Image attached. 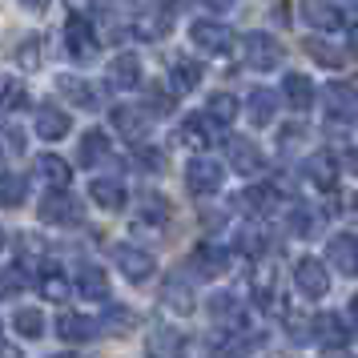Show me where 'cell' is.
<instances>
[{"label": "cell", "mask_w": 358, "mask_h": 358, "mask_svg": "<svg viewBox=\"0 0 358 358\" xmlns=\"http://www.w3.org/2000/svg\"><path fill=\"white\" fill-rule=\"evenodd\" d=\"M133 162L141 165L145 173H162V169H165V153H162V149H153V145H141Z\"/></svg>", "instance_id": "42"}, {"label": "cell", "mask_w": 358, "mask_h": 358, "mask_svg": "<svg viewBox=\"0 0 358 358\" xmlns=\"http://www.w3.org/2000/svg\"><path fill=\"white\" fill-rule=\"evenodd\" d=\"M250 286H254L258 306H274V298H278V270L270 266V262H258V266H254V278H250Z\"/></svg>", "instance_id": "27"}, {"label": "cell", "mask_w": 358, "mask_h": 358, "mask_svg": "<svg viewBox=\"0 0 358 358\" xmlns=\"http://www.w3.org/2000/svg\"><path fill=\"white\" fill-rule=\"evenodd\" d=\"M201 4H206V8H213V13H222V8H234L238 0H201Z\"/></svg>", "instance_id": "48"}, {"label": "cell", "mask_w": 358, "mask_h": 358, "mask_svg": "<svg viewBox=\"0 0 358 358\" xmlns=\"http://www.w3.org/2000/svg\"><path fill=\"white\" fill-rule=\"evenodd\" d=\"M286 229H290L294 238H310V234L318 229V213L310 210V206H290V213H286Z\"/></svg>", "instance_id": "34"}, {"label": "cell", "mask_w": 358, "mask_h": 358, "mask_svg": "<svg viewBox=\"0 0 358 358\" xmlns=\"http://www.w3.org/2000/svg\"><path fill=\"white\" fill-rule=\"evenodd\" d=\"M306 178L314 181L318 189H334V181H338V157H334L330 149L310 153L306 157Z\"/></svg>", "instance_id": "20"}, {"label": "cell", "mask_w": 358, "mask_h": 358, "mask_svg": "<svg viewBox=\"0 0 358 358\" xmlns=\"http://www.w3.org/2000/svg\"><path fill=\"white\" fill-rule=\"evenodd\" d=\"M57 358H69V355H57Z\"/></svg>", "instance_id": "54"}, {"label": "cell", "mask_w": 358, "mask_h": 358, "mask_svg": "<svg viewBox=\"0 0 358 358\" xmlns=\"http://www.w3.org/2000/svg\"><path fill=\"white\" fill-rule=\"evenodd\" d=\"M298 8H302V20H306L310 29H318V33H326V36L338 33L342 24H346L334 0H302Z\"/></svg>", "instance_id": "12"}, {"label": "cell", "mask_w": 358, "mask_h": 358, "mask_svg": "<svg viewBox=\"0 0 358 358\" xmlns=\"http://www.w3.org/2000/svg\"><path fill=\"white\" fill-rule=\"evenodd\" d=\"M165 29H169V13L165 8H141L133 17V33L141 36V41H162Z\"/></svg>", "instance_id": "24"}, {"label": "cell", "mask_w": 358, "mask_h": 358, "mask_svg": "<svg viewBox=\"0 0 358 358\" xmlns=\"http://www.w3.org/2000/svg\"><path fill=\"white\" fill-rule=\"evenodd\" d=\"M24 286H29V278H24V270H20V266L0 270V298H13V294H20Z\"/></svg>", "instance_id": "40"}, {"label": "cell", "mask_w": 358, "mask_h": 358, "mask_svg": "<svg viewBox=\"0 0 358 358\" xmlns=\"http://www.w3.org/2000/svg\"><path fill=\"white\" fill-rule=\"evenodd\" d=\"M65 49H69V57L81 61V65L97 57L101 36H97V29H93V20H85L81 13H73V17L65 20Z\"/></svg>", "instance_id": "3"}, {"label": "cell", "mask_w": 358, "mask_h": 358, "mask_svg": "<svg viewBox=\"0 0 358 358\" xmlns=\"http://www.w3.org/2000/svg\"><path fill=\"white\" fill-rule=\"evenodd\" d=\"M33 125H36V137H45V141H61V137L73 129V121H69V113L61 105H41Z\"/></svg>", "instance_id": "17"}, {"label": "cell", "mask_w": 358, "mask_h": 358, "mask_svg": "<svg viewBox=\"0 0 358 358\" xmlns=\"http://www.w3.org/2000/svg\"><path fill=\"white\" fill-rule=\"evenodd\" d=\"M162 298H165V306L178 310V314H189V310H194V290H189V282H185L181 274H173L169 282H165Z\"/></svg>", "instance_id": "32"}, {"label": "cell", "mask_w": 358, "mask_h": 358, "mask_svg": "<svg viewBox=\"0 0 358 358\" xmlns=\"http://www.w3.org/2000/svg\"><path fill=\"white\" fill-rule=\"evenodd\" d=\"M97 330H101V322L85 318V314H61V318H57V334L65 342H89Z\"/></svg>", "instance_id": "26"}, {"label": "cell", "mask_w": 358, "mask_h": 358, "mask_svg": "<svg viewBox=\"0 0 358 358\" xmlns=\"http://www.w3.org/2000/svg\"><path fill=\"white\" fill-rule=\"evenodd\" d=\"M242 57L250 69H258V73H270L286 61V49H282V41L274 33H245L242 41Z\"/></svg>", "instance_id": "2"}, {"label": "cell", "mask_w": 358, "mask_h": 358, "mask_svg": "<svg viewBox=\"0 0 358 358\" xmlns=\"http://www.w3.org/2000/svg\"><path fill=\"white\" fill-rule=\"evenodd\" d=\"M101 326H105L109 334H125V330L133 326V314H129V310H121V306H113L109 314H105V322H101Z\"/></svg>", "instance_id": "44"}, {"label": "cell", "mask_w": 358, "mask_h": 358, "mask_svg": "<svg viewBox=\"0 0 358 358\" xmlns=\"http://www.w3.org/2000/svg\"><path fill=\"white\" fill-rule=\"evenodd\" d=\"M41 222H49V226H81L85 210H81V201L69 197L65 189H52V194L41 201Z\"/></svg>", "instance_id": "6"}, {"label": "cell", "mask_w": 358, "mask_h": 358, "mask_svg": "<svg viewBox=\"0 0 358 358\" xmlns=\"http://www.w3.org/2000/svg\"><path fill=\"white\" fill-rule=\"evenodd\" d=\"M189 41H194L201 52H229L234 33H229L222 20H194V24H189Z\"/></svg>", "instance_id": "10"}, {"label": "cell", "mask_w": 358, "mask_h": 358, "mask_svg": "<svg viewBox=\"0 0 358 358\" xmlns=\"http://www.w3.org/2000/svg\"><path fill=\"white\" fill-rule=\"evenodd\" d=\"M13 326H17L20 338H41L45 334V314L33 306H20L17 314H13Z\"/></svg>", "instance_id": "35"}, {"label": "cell", "mask_w": 358, "mask_h": 358, "mask_svg": "<svg viewBox=\"0 0 358 358\" xmlns=\"http://www.w3.org/2000/svg\"><path fill=\"white\" fill-rule=\"evenodd\" d=\"M355 173H358V153H355Z\"/></svg>", "instance_id": "53"}, {"label": "cell", "mask_w": 358, "mask_h": 358, "mask_svg": "<svg viewBox=\"0 0 358 358\" xmlns=\"http://www.w3.org/2000/svg\"><path fill=\"white\" fill-rule=\"evenodd\" d=\"M226 157H229V169L242 173V178H258L262 169H266V157H262V149L254 145L250 137H229Z\"/></svg>", "instance_id": "7"}, {"label": "cell", "mask_w": 358, "mask_h": 358, "mask_svg": "<svg viewBox=\"0 0 358 358\" xmlns=\"http://www.w3.org/2000/svg\"><path fill=\"white\" fill-rule=\"evenodd\" d=\"M29 105V93H24V85L20 81H0V109H24Z\"/></svg>", "instance_id": "39"}, {"label": "cell", "mask_w": 358, "mask_h": 358, "mask_svg": "<svg viewBox=\"0 0 358 358\" xmlns=\"http://www.w3.org/2000/svg\"><path fill=\"white\" fill-rule=\"evenodd\" d=\"M57 89H61V97L73 101L77 109H97L101 105L97 89H93L89 81H81V77H73V73H61V77H57Z\"/></svg>", "instance_id": "21"}, {"label": "cell", "mask_w": 358, "mask_h": 358, "mask_svg": "<svg viewBox=\"0 0 358 358\" xmlns=\"http://www.w3.org/2000/svg\"><path fill=\"white\" fill-rule=\"evenodd\" d=\"M145 105H149V113H173V93H165L162 85H149V93H145Z\"/></svg>", "instance_id": "41"}, {"label": "cell", "mask_w": 358, "mask_h": 358, "mask_svg": "<svg viewBox=\"0 0 358 358\" xmlns=\"http://www.w3.org/2000/svg\"><path fill=\"white\" fill-rule=\"evenodd\" d=\"M206 113H210L217 125H234V117H238V97H234V93H213L210 105H206Z\"/></svg>", "instance_id": "37"}, {"label": "cell", "mask_w": 358, "mask_h": 358, "mask_svg": "<svg viewBox=\"0 0 358 358\" xmlns=\"http://www.w3.org/2000/svg\"><path fill=\"white\" fill-rule=\"evenodd\" d=\"M222 181H226V169L213 157H194V162L185 165V185H189L194 197H213L222 189Z\"/></svg>", "instance_id": "4"}, {"label": "cell", "mask_w": 358, "mask_h": 358, "mask_svg": "<svg viewBox=\"0 0 358 358\" xmlns=\"http://www.w3.org/2000/svg\"><path fill=\"white\" fill-rule=\"evenodd\" d=\"M314 97H318V89H314V81H310L306 73H286L282 77V101L290 105L294 113H306L310 105H314Z\"/></svg>", "instance_id": "14"}, {"label": "cell", "mask_w": 358, "mask_h": 358, "mask_svg": "<svg viewBox=\"0 0 358 358\" xmlns=\"http://www.w3.org/2000/svg\"><path fill=\"white\" fill-rule=\"evenodd\" d=\"M36 173H41V181H49L52 189H69V181H73L69 162L57 157V153H41V157H36Z\"/></svg>", "instance_id": "25"}, {"label": "cell", "mask_w": 358, "mask_h": 358, "mask_svg": "<svg viewBox=\"0 0 358 358\" xmlns=\"http://www.w3.org/2000/svg\"><path fill=\"white\" fill-rule=\"evenodd\" d=\"M189 266H194L197 278H222L229 270V250L217 245V242H201L194 254H189Z\"/></svg>", "instance_id": "11"}, {"label": "cell", "mask_w": 358, "mask_h": 358, "mask_svg": "<svg viewBox=\"0 0 358 358\" xmlns=\"http://www.w3.org/2000/svg\"><path fill=\"white\" fill-rule=\"evenodd\" d=\"M306 57H314L322 69H342L346 65V49H342L338 41H326V36H306Z\"/></svg>", "instance_id": "22"}, {"label": "cell", "mask_w": 358, "mask_h": 358, "mask_svg": "<svg viewBox=\"0 0 358 358\" xmlns=\"http://www.w3.org/2000/svg\"><path fill=\"white\" fill-rule=\"evenodd\" d=\"M294 286L306 298H326V290H330V266L322 258H298L294 262Z\"/></svg>", "instance_id": "5"}, {"label": "cell", "mask_w": 358, "mask_h": 358, "mask_svg": "<svg viewBox=\"0 0 358 358\" xmlns=\"http://www.w3.org/2000/svg\"><path fill=\"white\" fill-rule=\"evenodd\" d=\"M245 113H250V121H254V125H274V117H278V93H270V89H250Z\"/></svg>", "instance_id": "23"}, {"label": "cell", "mask_w": 358, "mask_h": 358, "mask_svg": "<svg viewBox=\"0 0 358 358\" xmlns=\"http://www.w3.org/2000/svg\"><path fill=\"white\" fill-rule=\"evenodd\" d=\"M326 266H334L338 274H358V238L355 234H334L326 242Z\"/></svg>", "instance_id": "13"}, {"label": "cell", "mask_w": 358, "mask_h": 358, "mask_svg": "<svg viewBox=\"0 0 358 358\" xmlns=\"http://www.w3.org/2000/svg\"><path fill=\"white\" fill-rule=\"evenodd\" d=\"M137 222H141V226H165V222H169V201L157 197V194L141 197V206H137Z\"/></svg>", "instance_id": "33"}, {"label": "cell", "mask_w": 358, "mask_h": 358, "mask_svg": "<svg viewBox=\"0 0 358 358\" xmlns=\"http://www.w3.org/2000/svg\"><path fill=\"white\" fill-rule=\"evenodd\" d=\"M113 125L125 141H145L149 137V113L137 105H117L113 109Z\"/></svg>", "instance_id": "16"}, {"label": "cell", "mask_w": 358, "mask_h": 358, "mask_svg": "<svg viewBox=\"0 0 358 358\" xmlns=\"http://www.w3.org/2000/svg\"><path fill=\"white\" fill-rule=\"evenodd\" d=\"M29 194V181L20 173H0V206H20Z\"/></svg>", "instance_id": "38"}, {"label": "cell", "mask_w": 358, "mask_h": 358, "mask_svg": "<svg viewBox=\"0 0 358 358\" xmlns=\"http://www.w3.org/2000/svg\"><path fill=\"white\" fill-rule=\"evenodd\" d=\"M77 290L85 298H93V302H105L109 298V278L101 266H81V274H77Z\"/></svg>", "instance_id": "29"}, {"label": "cell", "mask_w": 358, "mask_h": 358, "mask_svg": "<svg viewBox=\"0 0 358 358\" xmlns=\"http://www.w3.org/2000/svg\"><path fill=\"white\" fill-rule=\"evenodd\" d=\"M178 137H181V141H185L189 149H210L213 141L222 137V125H217L210 113H189L185 121H181Z\"/></svg>", "instance_id": "9"}, {"label": "cell", "mask_w": 358, "mask_h": 358, "mask_svg": "<svg viewBox=\"0 0 358 358\" xmlns=\"http://www.w3.org/2000/svg\"><path fill=\"white\" fill-rule=\"evenodd\" d=\"M310 338L330 346V350H338V346L350 342V330H346V322H342L338 314H314L310 318Z\"/></svg>", "instance_id": "15"}, {"label": "cell", "mask_w": 358, "mask_h": 358, "mask_svg": "<svg viewBox=\"0 0 358 358\" xmlns=\"http://www.w3.org/2000/svg\"><path fill=\"white\" fill-rule=\"evenodd\" d=\"M20 4H24V8H33V13H45V8H49V0H20Z\"/></svg>", "instance_id": "50"}, {"label": "cell", "mask_w": 358, "mask_h": 358, "mask_svg": "<svg viewBox=\"0 0 358 358\" xmlns=\"http://www.w3.org/2000/svg\"><path fill=\"white\" fill-rule=\"evenodd\" d=\"M0 250H4V229H0Z\"/></svg>", "instance_id": "52"}, {"label": "cell", "mask_w": 358, "mask_h": 358, "mask_svg": "<svg viewBox=\"0 0 358 358\" xmlns=\"http://www.w3.org/2000/svg\"><path fill=\"white\" fill-rule=\"evenodd\" d=\"M350 322L358 326V294H355V298H350Z\"/></svg>", "instance_id": "51"}, {"label": "cell", "mask_w": 358, "mask_h": 358, "mask_svg": "<svg viewBox=\"0 0 358 358\" xmlns=\"http://www.w3.org/2000/svg\"><path fill=\"white\" fill-rule=\"evenodd\" d=\"M302 137H306V129H302V125H286V129L278 133V145L294 149V145H302Z\"/></svg>", "instance_id": "46"}, {"label": "cell", "mask_w": 358, "mask_h": 358, "mask_svg": "<svg viewBox=\"0 0 358 358\" xmlns=\"http://www.w3.org/2000/svg\"><path fill=\"white\" fill-rule=\"evenodd\" d=\"M238 250L250 254V258H262V254H266V234H262V229H245L242 238H238Z\"/></svg>", "instance_id": "43"}, {"label": "cell", "mask_w": 358, "mask_h": 358, "mask_svg": "<svg viewBox=\"0 0 358 358\" xmlns=\"http://www.w3.org/2000/svg\"><path fill=\"white\" fill-rule=\"evenodd\" d=\"M4 145L13 149V153H24V133L8 125V129H4Z\"/></svg>", "instance_id": "47"}, {"label": "cell", "mask_w": 358, "mask_h": 358, "mask_svg": "<svg viewBox=\"0 0 358 358\" xmlns=\"http://www.w3.org/2000/svg\"><path fill=\"white\" fill-rule=\"evenodd\" d=\"M109 85L121 89V93H129L141 85V61L133 57V52H117L113 61H109Z\"/></svg>", "instance_id": "19"}, {"label": "cell", "mask_w": 358, "mask_h": 358, "mask_svg": "<svg viewBox=\"0 0 358 358\" xmlns=\"http://www.w3.org/2000/svg\"><path fill=\"white\" fill-rule=\"evenodd\" d=\"M17 61H20V69H36L41 65V41H29V45H20L17 49Z\"/></svg>", "instance_id": "45"}, {"label": "cell", "mask_w": 358, "mask_h": 358, "mask_svg": "<svg viewBox=\"0 0 358 358\" xmlns=\"http://www.w3.org/2000/svg\"><path fill=\"white\" fill-rule=\"evenodd\" d=\"M36 286H41V294L45 298H52V302H65L69 298V278L57 270V266H49V270H41V278H36Z\"/></svg>", "instance_id": "36"}, {"label": "cell", "mask_w": 358, "mask_h": 358, "mask_svg": "<svg viewBox=\"0 0 358 358\" xmlns=\"http://www.w3.org/2000/svg\"><path fill=\"white\" fill-rule=\"evenodd\" d=\"M89 197L97 201L101 210H121V206H125V185L113 181V178H97L89 185Z\"/></svg>", "instance_id": "28"}, {"label": "cell", "mask_w": 358, "mask_h": 358, "mask_svg": "<svg viewBox=\"0 0 358 358\" xmlns=\"http://www.w3.org/2000/svg\"><path fill=\"white\" fill-rule=\"evenodd\" d=\"M149 358H178L181 355V334L178 330H169V326H157L145 342Z\"/></svg>", "instance_id": "30"}, {"label": "cell", "mask_w": 358, "mask_h": 358, "mask_svg": "<svg viewBox=\"0 0 358 358\" xmlns=\"http://www.w3.org/2000/svg\"><path fill=\"white\" fill-rule=\"evenodd\" d=\"M201 61H194V57H173L169 61V89L173 93H194L197 85H201Z\"/></svg>", "instance_id": "18"}, {"label": "cell", "mask_w": 358, "mask_h": 358, "mask_svg": "<svg viewBox=\"0 0 358 358\" xmlns=\"http://www.w3.org/2000/svg\"><path fill=\"white\" fill-rule=\"evenodd\" d=\"M113 262H117V270L129 278V282H149V278H153V270H157L153 254H149V250H141V245H117Z\"/></svg>", "instance_id": "8"}, {"label": "cell", "mask_w": 358, "mask_h": 358, "mask_svg": "<svg viewBox=\"0 0 358 358\" xmlns=\"http://www.w3.org/2000/svg\"><path fill=\"white\" fill-rule=\"evenodd\" d=\"M322 121L326 133H346L358 121V89L350 81H330L322 89Z\"/></svg>", "instance_id": "1"}, {"label": "cell", "mask_w": 358, "mask_h": 358, "mask_svg": "<svg viewBox=\"0 0 358 358\" xmlns=\"http://www.w3.org/2000/svg\"><path fill=\"white\" fill-rule=\"evenodd\" d=\"M105 157H109V137H105L101 129H89V133L81 137V149H77V162L93 169V165H101Z\"/></svg>", "instance_id": "31"}, {"label": "cell", "mask_w": 358, "mask_h": 358, "mask_svg": "<svg viewBox=\"0 0 358 358\" xmlns=\"http://www.w3.org/2000/svg\"><path fill=\"white\" fill-rule=\"evenodd\" d=\"M0 358H20V346H13V342H0Z\"/></svg>", "instance_id": "49"}]
</instances>
